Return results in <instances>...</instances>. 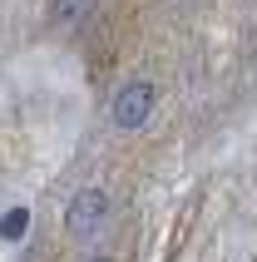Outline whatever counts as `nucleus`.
Instances as JSON below:
<instances>
[{
    "instance_id": "f257e3e1",
    "label": "nucleus",
    "mask_w": 257,
    "mask_h": 262,
    "mask_svg": "<svg viewBox=\"0 0 257 262\" xmlns=\"http://www.w3.org/2000/svg\"><path fill=\"white\" fill-rule=\"evenodd\" d=\"M104 218H109V193H104V188H79L70 198V208H65V228L79 233V237L99 233Z\"/></svg>"
},
{
    "instance_id": "f03ea898",
    "label": "nucleus",
    "mask_w": 257,
    "mask_h": 262,
    "mask_svg": "<svg viewBox=\"0 0 257 262\" xmlns=\"http://www.w3.org/2000/svg\"><path fill=\"white\" fill-rule=\"evenodd\" d=\"M154 104H158V89L148 79H134V84H124L114 94V124L119 129H143L148 114H154Z\"/></svg>"
},
{
    "instance_id": "7ed1b4c3",
    "label": "nucleus",
    "mask_w": 257,
    "mask_h": 262,
    "mask_svg": "<svg viewBox=\"0 0 257 262\" xmlns=\"http://www.w3.org/2000/svg\"><path fill=\"white\" fill-rule=\"evenodd\" d=\"M89 10H94V0H55V5H50V20H55V25H79Z\"/></svg>"
},
{
    "instance_id": "20e7f679",
    "label": "nucleus",
    "mask_w": 257,
    "mask_h": 262,
    "mask_svg": "<svg viewBox=\"0 0 257 262\" xmlns=\"http://www.w3.org/2000/svg\"><path fill=\"white\" fill-rule=\"evenodd\" d=\"M25 228H30V213H25V208H10V213L0 218V237H5V243H20Z\"/></svg>"
}]
</instances>
